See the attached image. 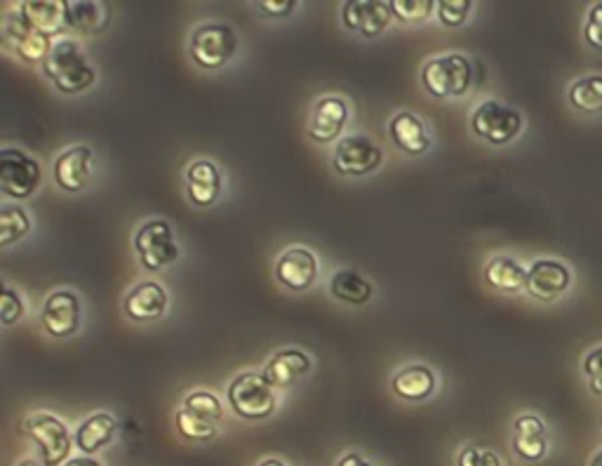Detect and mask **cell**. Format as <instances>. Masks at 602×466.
I'll use <instances>...</instances> for the list:
<instances>
[{"label":"cell","instance_id":"1","mask_svg":"<svg viewBox=\"0 0 602 466\" xmlns=\"http://www.w3.org/2000/svg\"><path fill=\"white\" fill-rule=\"evenodd\" d=\"M43 71L57 86V90L65 95L88 90L97 80V71L90 67L88 57L82 54L76 40H57L43 62Z\"/></svg>","mask_w":602,"mask_h":466},{"label":"cell","instance_id":"2","mask_svg":"<svg viewBox=\"0 0 602 466\" xmlns=\"http://www.w3.org/2000/svg\"><path fill=\"white\" fill-rule=\"evenodd\" d=\"M422 80H424V88L433 97H441V99L462 97L468 92L473 83L471 59L466 54H456V52L435 57L422 69Z\"/></svg>","mask_w":602,"mask_h":466},{"label":"cell","instance_id":"3","mask_svg":"<svg viewBox=\"0 0 602 466\" xmlns=\"http://www.w3.org/2000/svg\"><path fill=\"white\" fill-rule=\"evenodd\" d=\"M228 403L236 415L245 419H266L276 410L274 387L264 379V375L245 373L238 375L228 387Z\"/></svg>","mask_w":602,"mask_h":466},{"label":"cell","instance_id":"4","mask_svg":"<svg viewBox=\"0 0 602 466\" xmlns=\"http://www.w3.org/2000/svg\"><path fill=\"white\" fill-rule=\"evenodd\" d=\"M22 432L38 445L40 455H43V459L50 466H59L69 459L73 438L67 429V424L59 422L55 415L36 413L27 417V422L22 424Z\"/></svg>","mask_w":602,"mask_h":466},{"label":"cell","instance_id":"5","mask_svg":"<svg viewBox=\"0 0 602 466\" xmlns=\"http://www.w3.org/2000/svg\"><path fill=\"white\" fill-rule=\"evenodd\" d=\"M471 128L477 137L490 141V145L502 147L521 135L523 116H521V111L500 105V101L487 99L473 111Z\"/></svg>","mask_w":602,"mask_h":466},{"label":"cell","instance_id":"6","mask_svg":"<svg viewBox=\"0 0 602 466\" xmlns=\"http://www.w3.org/2000/svg\"><path fill=\"white\" fill-rule=\"evenodd\" d=\"M236 48V31L221 22L203 24L191 36V57L203 69H221L234 57Z\"/></svg>","mask_w":602,"mask_h":466},{"label":"cell","instance_id":"7","mask_svg":"<svg viewBox=\"0 0 602 466\" xmlns=\"http://www.w3.org/2000/svg\"><path fill=\"white\" fill-rule=\"evenodd\" d=\"M135 250L144 269L160 271L177 261L179 250L175 242L172 227L165 219H151L135 236Z\"/></svg>","mask_w":602,"mask_h":466},{"label":"cell","instance_id":"8","mask_svg":"<svg viewBox=\"0 0 602 466\" xmlns=\"http://www.w3.org/2000/svg\"><path fill=\"white\" fill-rule=\"evenodd\" d=\"M40 181H43V172L29 153L19 149H6L0 153V189L8 198H31Z\"/></svg>","mask_w":602,"mask_h":466},{"label":"cell","instance_id":"9","mask_svg":"<svg viewBox=\"0 0 602 466\" xmlns=\"http://www.w3.org/2000/svg\"><path fill=\"white\" fill-rule=\"evenodd\" d=\"M382 149L365 135H351L339 139L332 156V168L346 177H361L375 172L382 166Z\"/></svg>","mask_w":602,"mask_h":466},{"label":"cell","instance_id":"10","mask_svg":"<svg viewBox=\"0 0 602 466\" xmlns=\"http://www.w3.org/2000/svg\"><path fill=\"white\" fill-rule=\"evenodd\" d=\"M572 282V271L557 259H536L527 269L525 290L544 304L563 297Z\"/></svg>","mask_w":602,"mask_h":466},{"label":"cell","instance_id":"11","mask_svg":"<svg viewBox=\"0 0 602 466\" xmlns=\"http://www.w3.org/2000/svg\"><path fill=\"white\" fill-rule=\"evenodd\" d=\"M95 153L88 147H71L55 160V181L61 191H82L95 177Z\"/></svg>","mask_w":602,"mask_h":466},{"label":"cell","instance_id":"12","mask_svg":"<svg viewBox=\"0 0 602 466\" xmlns=\"http://www.w3.org/2000/svg\"><path fill=\"white\" fill-rule=\"evenodd\" d=\"M43 328L52 337H71L80 328V299L71 290H57L48 297L43 307Z\"/></svg>","mask_w":602,"mask_h":466},{"label":"cell","instance_id":"13","mask_svg":"<svg viewBox=\"0 0 602 466\" xmlns=\"http://www.w3.org/2000/svg\"><path fill=\"white\" fill-rule=\"evenodd\" d=\"M342 19L351 31H358L365 38H377L391 24L393 10L382 0H348L342 8Z\"/></svg>","mask_w":602,"mask_h":466},{"label":"cell","instance_id":"14","mask_svg":"<svg viewBox=\"0 0 602 466\" xmlns=\"http://www.w3.org/2000/svg\"><path fill=\"white\" fill-rule=\"evenodd\" d=\"M276 276L289 290H295V293L308 290L318 276L316 255L306 248L285 250L280 259L276 261Z\"/></svg>","mask_w":602,"mask_h":466},{"label":"cell","instance_id":"15","mask_svg":"<svg viewBox=\"0 0 602 466\" xmlns=\"http://www.w3.org/2000/svg\"><path fill=\"white\" fill-rule=\"evenodd\" d=\"M346 120H348L346 101L332 95L323 97L314 109V116H310L308 135L310 139L318 141V145H329V141H335L342 135Z\"/></svg>","mask_w":602,"mask_h":466},{"label":"cell","instance_id":"16","mask_svg":"<svg viewBox=\"0 0 602 466\" xmlns=\"http://www.w3.org/2000/svg\"><path fill=\"white\" fill-rule=\"evenodd\" d=\"M513 450L523 462H542L549 453L546 424L536 415H521L513 424Z\"/></svg>","mask_w":602,"mask_h":466},{"label":"cell","instance_id":"17","mask_svg":"<svg viewBox=\"0 0 602 466\" xmlns=\"http://www.w3.org/2000/svg\"><path fill=\"white\" fill-rule=\"evenodd\" d=\"M122 309H126L128 318L137 323L158 320L168 311V293H165L158 282L144 280L128 293L126 301H122Z\"/></svg>","mask_w":602,"mask_h":466},{"label":"cell","instance_id":"18","mask_svg":"<svg viewBox=\"0 0 602 466\" xmlns=\"http://www.w3.org/2000/svg\"><path fill=\"white\" fill-rule=\"evenodd\" d=\"M19 17L46 36H57L69 27L67 22V0H27L19 6Z\"/></svg>","mask_w":602,"mask_h":466},{"label":"cell","instance_id":"19","mask_svg":"<svg viewBox=\"0 0 602 466\" xmlns=\"http://www.w3.org/2000/svg\"><path fill=\"white\" fill-rule=\"evenodd\" d=\"M186 189L198 208H210L221 194V172L213 160H196L186 168Z\"/></svg>","mask_w":602,"mask_h":466},{"label":"cell","instance_id":"20","mask_svg":"<svg viewBox=\"0 0 602 466\" xmlns=\"http://www.w3.org/2000/svg\"><path fill=\"white\" fill-rule=\"evenodd\" d=\"M6 38L12 43L14 52L24 59V62H38V59H48L52 50V38L31 29L22 17H17L14 22L6 24Z\"/></svg>","mask_w":602,"mask_h":466},{"label":"cell","instance_id":"21","mask_svg":"<svg viewBox=\"0 0 602 466\" xmlns=\"http://www.w3.org/2000/svg\"><path fill=\"white\" fill-rule=\"evenodd\" d=\"M388 130H391L393 141H396V147L403 153L422 156L431 147V137L426 132V126L422 123V118H417V116L409 113V111H403L398 116H393Z\"/></svg>","mask_w":602,"mask_h":466},{"label":"cell","instance_id":"22","mask_svg":"<svg viewBox=\"0 0 602 466\" xmlns=\"http://www.w3.org/2000/svg\"><path fill=\"white\" fill-rule=\"evenodd\" d=\"M310 370V358L299 349H285L276 354L264 368V379L272 387H293V384Z\"/></svg>","mask_w":602,"mask_h":466},{"label":"cell","instance_id":"23","mask_svg":"<svg viewBox=\"0 0 602 466\" xmlns=\"http://www.w3.org/2000/svg\"><path fill=\"white\" fill-rule=\"evenodd\" d=\"M487 286L502 293H521L527 286V269L513 257H494L485 267Z\"/></svg>","mask_w":602,"mask_h":466},{"label":"cell","instance_id":"24","mask_svg":"<svg viewBox=\"0 0 602 466\" xmlns=\"http://www.w3.org/2000/svg\"><path fill=\"white\" fill-rule=\"evenodd\" d=\"M116 427H118V424L109 413H97V415L88 417L78 427L76 445L86 455H95L97 450L107 448V445L114 440Z\"/></svg>","mask_w":602,"mask_h":466},{"label":"cell","instance_id":"25","mask_svg":"<svg viewBox=\"0 0 602 466\" xmlns=\"http://www.w3.org/2000/svg\"><path fill=\"white\" fill-rule=\"evenodd\" d=\"M391 387L405 400H424L435 391V375L426 366H407L393 375Z\"/></svg>","mask_w":602,"mask_h":466},{"label":"cell","instance_id":"26","mask_svg":"<svg viewBox=\"0 0 602 466\" xmlns=\"http://www.w3.org/2000/svg\"><path fill=\"white\" fill-rule=\"evenodd\" d=\"M568 99H570V105L581 113H586V116L602 113V76L591 73V76L576 78L568 90Z\"/></svg>","mask_w":602,"mask_h":466},{"label":"cell","instance_id":"27","mask_svg":"<svg viewBox=\"0 0 602 466\" xmlns=\"http://www.w3.org/2000/svg\"><path fill=\"white\" fill-rule=\"evenodd\" d=\"M67 22L71 29L82 33H97L109 22V12L101 3H88V0H67Z\"/></svg>","mask_w":602,"mask_h":466},{"label":"cell","instance_id":"28","mask_svg":"<svg viewBox=\"0 0 602 466\" xmlns=\"http://www.w3.org/2000/svg\"><path fill=\"white\" fill-rule=\"evenodd\" d=\"M329 290L339 301L353 304V307H361V304H367L372 299V286L369 282L351 269H344L339 274L332 276L329 280Z\"/></svg>","mask_w":602,"mask_h":466},{"label":"cell","instance_id":"29","mask_svg":"<svg viewBox=\"0 0 602 466\" xmlns=\"http://www.w3.org/2000/svg\"><path fill=\"white\" fill-rule=\"evenodd\" d=\"M31 229L29 215L19 206H3L0 210V246H12L14 240L24 238Z\"/></svg>","mask_w":602,"mask_h":466},{"label":"cell","instance_id":"30","mask_svg":"<svg viewBox=\"0 0 602 466\" xmlns=\"http://www.w3.org/2000/svg\"><path fill=\"white\" fill-rule=\"evenodd\" d=\"M175 422H177V432H179L184 438H189V440L207 443V440H213V438L217 436V429H215V424H213V422H205V419L196 417V415L189 413V410H179Z\"/></svg>","mask_w":602,"mask_h":466},{"label":"cell","instance_id":"31","mask_svg":"<svg viewBox=\"0 0 602 466\" xmlns=\"http://www.w3.org/2000/svg\"><path fill=\"white\" fill-rule=\"evenodd\" d=\"M184 410L194 413L196 417H200L205 422H219L224 417V408H221L219 398L210 391H194V394L186 396Z\"/></svg>","mask_w":602,"mask_h":466},{"label":"cell","instance_id":"32","mask_svg":"<svg viewBox=\"0 0 602 466\" xmlns=\"http://www.w3.org/2000/svg\"><path fill=\"white\" fill-rule=\"evenodd\" d=\"M391 10L401 22H424L433 12V3L431 0H393Z\"/></svg>","mask_w":602,"mask_h":466},{"label":"cell","instance_id":"33","mask_svg":"<svg viewBox=\"0 0 602 466\" xmlns=\"http://www.w3.org/2000/svg\"><path fill=\"white\" fill-rule=\"evenodd\" d=\"M471 14V0H441L438 3V19L450 27L456 29L462 27Z\"/></svg>","mask_w":602,"mask_h":466},{"label":"cell","instance_id":"34","mask_svg":"<svg viewBox=\"0 0 602 466\" xmlns=\"http://www.w3.org/2000/svg\"><path fill=\"white\" fill-rule=\"evenodd\" d=\"M0 316H3L6 326H14V323L24 316V301L12 288H3V299H0Z\"/></svg>","mask_w":602,"mask_h":466},{"label":"cell","instance_id":"35","mask_svg":"<svg viewBox=\"0 0 602 466\" xmlns=\"http://www.w3.org/2000/svg\"><path fill=\"white\" fill-rule=\"evenodd\" d=\"M456 466H502V459L487 448H475V445H471V448L462 450Z\"/></svg>","mask_w":602,"mask_h":466},{"label":"cell","instance_id":"36","mask_svg":"<svg viewBox=\"0 0 602 466\" xmlns=\"http://www.w3.org/2000/svg\"><path fill=\"white\" fill-rule=\"evenodd\" d=\"M584 373L589 377V387L595 396H602V347L593 349L584 358Z\"/></svg>","mask_w":602,"mask_h":466},{"label":"cell","instance_id":"37","mask_svg":"<svg viewBox=\"0 0 602 466\" xmlns=\"http://www.w3.org/2000/svg\"><path fill=\"white\" fill-rule=\"evenodd\" d=\"M584 38H586V43L591 48L602 50V3H595L589 10V19H586V27H584Z\"/></svg>","mask_w":602,"mask_h":466},{"label":"cell","instance_id":"38","mask_svg":"<svg viewBox=\"0 0 602 466\" xmlns=\"http://www.w3.org/2000/svg\"><path fill=\"white\" fill-rule=\"evenodd\" d=\"M295 10V0H264L261 12L268 17H287Z\"/></svg>","mask_w":602,"mask_h":466},{"label":"cell","instance_id":"39","mask_svg":"<svg viewBox=\"0 0 602 466\" xmlns=\"http://www.w3.org/2000/svg\"><path fill=\"white\" fill-rule=\"evenodd\" d=\"M337 466H372V464L363 455H358V453H348V455H344L339 459Z\"/></svg>","mask_w":602,"mask_h":466},{"label":"cell","instance_id":"40","mask_svg":"<svg viewBox=\"0 0 602 466\" xmlns=\"http://www.w3.org/2000/svg\"><path fill=\"white\" fill-rule=\"evenodd\" d=\"M65 466H101V464L92 457H76V459H69Z\"/></svg>","mask_w":602,"mask_h":466},{"label":"cell","instance_id":"41","mask_svg":"<svg viewBox=\"0 0 602 466\" xmlns=\"http://www.w3.org/2000/svg\"><path fill=\"white\" fill-rule=\"evenodd\" d=\"M19 466H50L46 459H24Z\"/></svg>","mask_w":602,"mask_h":466},{"label":"cell","instance_id":"42","mask_svg":"<svg viewBox=\"0 0 602 466\" xmlns=\"http://www.w3.org/2000/svg\"><path fill=\"white\" fill-rule=\"evenodd\" d=\"M589 466H602V450L593 455V459H591V464H589Z\"/></svg>","mask_w":602,"mask_h":466},{"label":"cell","instance_id":"43","mask_svg":"<svg viewBox=\"0 0 602 466\" xmlns=\"http://www.w3.org/2000/svg\"><path fill=\"white\" fill-rule=\"evenodd\" d=\"M259 466H285L280 459H266V462H261Z\"/></svg>","mask_w":602,"mask_h":466}]
</instances>
